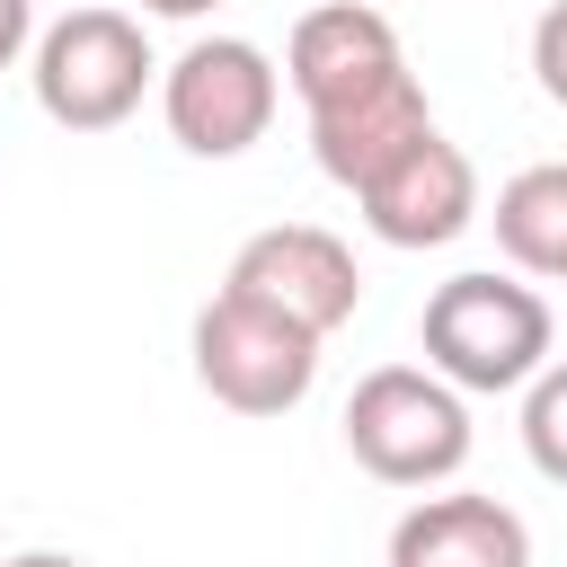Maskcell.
Masks as SVG:
<instances>
[{
  "mask_svg": "<svg viewBox=\"0 0 567 567\" xmlns=\"http://www.w3.org/2000/svg\"><path fill=\"white\" fill-rule=\"evenodd\" d=\"M549 301L514 275H452L425 292V319H416V346L425 363L461 390V399H496V390H523L540 363H549Z\"/></svg>",
  "mask_w": 567,
  "mask_h": 567,
  "instance_id": "obj_1",
  "label": "cell"
},
{
  "mask_svg": "<svg viewBox=\"0 0 567 567\" xmlns=\"http://www.w3.org/2000/svg\"><path fill=\"white\" fill-rule=\"evenodd\" d=\"M346 452L381 487H443L470 461V399L434 363H381L346 399Z\"/></svg>",
  "mask_w": 567,
  "mask_h": 567,
  "instance_id": "obj_2",
  "label": "cell"
},
{
  "mask_svg": "<svg viewBox=\"0 0 567 567\" xmlns=\"http://www.w3.org/2000/svg\"><path fill=\"white\" fill-rule=\"evenodd\" d=\"M151 44L124 9H71L35 35L27 53V80H35V106L62 124V133H115L142 89H151Z\"/></svg>",
  "mask_w": 567,
  "mask_h": 567,
  "instance_id": "obj_3",
  "label": "cell"
},
{
  "mask_svg": "<svg viewBox=\"0 0 567 567\" xmlns=\"http://www.w3.org/2000/svg\"><path fill=\"white\" fill-rule=\"evenodd\" d=\"M186 346H195V381H204L221 408H239V416H284V408L310 399L328 337L292 328L284 310H266V301H248V292H213V301L195 310V337H186Z\"/></svg>",
  "mask_w": 567,
  "mask_h": 567,
  "instance_id": "obj_4",
  "label": "cell"
},
{
  "mask_svg": "<svg viewBox=\"0 0 567 567\" xmlns=\"http://www.w3.org/2000/svg\"><path fill=\"white\" fill-rule=\"evenodd\" d=\"M275 106H284V71L248 35H195L159 71V115L195 159H239L248 142H266Z\"/></svg>",
  "mask_w": 567,
  "mask_h": 567,
  "instance_id": "obj_5",
  "label": "cell"
},
{
  "mask_svg": "<svg viewBox=\"0 0 567 567\" xmlns=\"http://www.w3.org/2000/svg\"><path fill=\"white\" fill-rule=\"evenodd\" d=\"M221 292H248V301L284 310L292 328H310V337H337V328L354 319V301H363V275H354V248H346L337 230H319V221H275V230L239 239Z\"/></svg>",
  "mask_w": 567,
  "mask_h": 567,
  "instance_id": "obj_6",
  "label": "cell"
},
{
  "mask_svg": "<svg viewBox=\"0 0 567 567\" xmlns=\"http://www.w3.org/2000/svg\"><path fill=\"white\" fill-rule=\"evenodd\" d=\"M354 204H363V230L381 248H452L478 221V168L461 142L416 133L372 186H354Z\"/></svg>",
  "mask_w": 567,
  "mask_h": 567,
  "instance_id": "obj_7",
  "label": "cell"
},
{
  "mask_svg": "<svg viewBox=\"0 0 567 567\" xmlns=\"http://www.w3.org/2000/svg\"><path fill=\"white\" fill-rule=\"evenodd\" d=\"M416 133H434V106H425L416 71H390V80L337 97V106H310V159H319V177H337L346 195L372 186Z\"/></svg>",
  "mask_w": 567,
  "mask_h": 567,
  "instance_id": "obj_8",
  "label": "cell"
},
{
  "mask_svg": "<svg viewBox=\"0 0 567 567\" xmlns=\"http://www.w3.org/2000/svg\"><path fill=\"white\" fill-rule=\"evenodd\" d=\"M390 71H408V53H399V27H390L372 0H328V9H310V18L292 27V44H284V80H292L301 106H337V97L390 80Z\"/></svg>",
  "mask_w": 567,
  "mask_h": 567,
  "instance_id": "obj_9",
  "label": "cell"
},
{
  "mask_svg": "<svg viewBox=\"0 0 567 567\" xmlns=\"http://www.w3.org/2000/svg\"><path fill=\"white\" fill-rule=\"evenodd\" d=\"M390 567H532V532L514 505L452 487V496H425L399 514Z\"/></svg>",
  "mask_w": 567,
  "mask_h": 567,
  "instance_id": "obj_10",
  "label": "cell"
},
{
  "mask_svg": "<svg viewBox=\"0 0 567 567\" xmlns=\"http://www.w3.org/2000/svg\"><path fill=\"white\" fill-rule=\"evenodd\" d=\"M496 248L514 275H540V284H567V159H532L496 186Z\"/></svg>",
  "mask_w": 567,
  "mask_h": 567,
  "instance_id": "obj_11",
  "label": "cell"
},
{
  "mask_svg": "<svg viewBox=\"0 0 567 567\" xmlns=\"http://www.w3.org/2000/svg\"><path fill=\"white\" fill-rule=\"evenodd\" d=\"M523 452L549 487H567V363L558 354L523 381Z\"/></svg>",
  "mask_w": 567,
  "mask_h": 567,
  "instance_id": "obj_12",
  "label": "cell"
},
{
  "mask_svg": "<svg viewBox=\"0 0 567 567\" xmlns=\"http://www.w3.org/2000/svg\"><path fill=\"white\" fill-rule=\"evenodd\" d=\"M532 80H540L549 106H567V0H549L532 18Z\"/></svg>",
  "mask_w": 567,
  "mask_h": 567,
  "instance_id": "obj_13",
  "label": "cell"
},
{
  "mask_svg": "<svg viewBox=\"0 0 567 567\" xmlns=\"http://www.w3.org/2000/svg\"><path fill=\"white\" fill-rule=\"evenodd\" d=\"M18 53H35V0H0V71H18Z\"/></svg>",
  "mask_w": 567,
  "mask_h": 567,
  "instance_id": "obj_14",
  "label": "cell"
},
{
  "mask_svg": "<svg viewBox=\"0 0 567 567\" xmlns=\"http://www.w3.org/2000/svg\"><path fill=\"white\" fill-rule=\"evenodd\" d=\"M0 567H89V558H71V549H18V558H0Z\"/></svg>",
  "mask_w": 567,
  "mask_h": 567,
  "instance_id": "obj_15",
  "label": "cell"
},
{
  "mask_svg": "<svg viewBox=\"0 0 567 567\" xmlns=\"http://www.w3.org/2000/svg\"><path fill=\"white\" fill-rule=\"evenodd\" d=\"M151 18H204V9H221V0H142Z\"/></svg>",
  "mask_w": 567,
  "mask_h": 567,
  "instance_id": "obj_16",
  "label": "cell"
}]
</instances>
